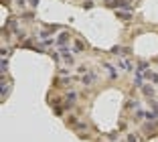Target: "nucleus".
<instances>
[{"label":"nucleus","mask_w":158,"mask_h":142,"mask_svg":"<svg viewBox=\"0 0 158 142\" xmlns=\"http://www.w3.org/2000/svg\"><path fill=\"white\" fill-rule=\"evenodd\" d=\"M59 57H63V61H65V63H73V55L69 53V47H61Z\"/></svg>","instance_id":"1"},{"label":"nucleus","mask_w":158,"mask_h":142,"mask_svg":"<svg viewBox=\"0 0 158 142\" xmlns=\"http://www.w3.org/2000/svg\"><path fill=\"white\" fill-rule=\"evenodd\" d=\"M118 65H120L122 71H132V67H134V65H132L128 59H120V61H118Z\"/></svg>","instance_id":"2"},{"label":"nucleus","mask_w":158,"mask_h":142,"mask_svg":"<svg viewBox=\"0 0 158 142\" xmlns=\"http://www.w3.org/2000/svg\"><path fill=\"white\" fill-rule=\"evenodd\" d=\"M93 81H95V75L93 73H85L83 77H81V83H83V85H91Z\"/></svg>","instance_id":"3"},{"label":"nucleus","mask_w":158,"mask_h":142,"mask_svg":"<svg viewBox=\"0 0 158 142\" xmlns=\"http://www.w3.org/2000/svg\"><path fill=\"white\" fill-rule=\"evenodd\" d=\"M67 41H69V35H67V32H61V35H59V37H57V45H61V47H65V43Z\"/></svg>","instance_id":"4"},{"label":"nucleus","mask_w":158,"mask_h":142,"mask_svg":"<svg viewBox=\"0 0 158 142\" xmlns=\"http://www.w3.org/2000/svg\"><path fill=\"white\" fill-rule=\"evenodd\" d=\"M103 67H106V71H107V75H110V77H112V79H116V77H118V71H116V69H114V65H110V63H106V65H103Z\"/></svg>","instance_id":"5"},{"label":"nucleus","mask_w":158,"mask_h":142,"mask_svg":"<svg viewBox=\"0 0 158 142\" xmlns=\"http://www.w3.org/2000/svg\"><path fill=\"white\" fill-rule=\"evenodd\" d=\"M112 53H114V55H126V53H128V49H124V47H114Z\"/></svg>","instance_id":"6"},{"label":"nucleus","mask_w":158,"mask_h":142,"mask_svg":"<svg viewBox=\"0 0 158 142\" xmlns=\"http://www.w3.org/2000/svg\"><path fill=\"white\" fill-rule=\"evenodd\" d=\"M142 92H144L146 96H150V97L154 96V89H152V87H150V85H142Z\"/></svg>","instance_id":"7"},{"label":"nucleus","mask_w":158,"mask_h":142,"mask_svg":"<svg viewBox=\"0 0 158 142\" xmlns=\"http://www.w3.org/2000/svg\"><path fill=\"white\" fill-rule=\"evenodd\" d=\"M75 97H77V93H75V92H69V93H67V104H73Z\"/></svg>","instance_id":"8"},{"label":"nucleus","mask_w":158,"mask_h":142,"mask_svg":"<svg viewBox=\"0 0 158 142\" xmlns=\"http://www.w3.org/2000/svg\"><path fill=\"white\" fill-rule=\"evenodd\" d=\"M81 51H83V43L77 41V43H75V53H81Z\"/></svg>","instance_id":"9"},{"label":"nucleus","mask_w":158,"mask_h":142,"mask_svg":"<svg viewBox=\"0 0 158 142\" xmlns=\"http://www.w3.org/2000/svg\"><path fill=\"white\" fill-rule=\"evenodd\" d=\"M118 16L124 19V20H128V19H130V12H118Z\"/></svg>","instance_id":"10"},{"label":"nucleus","mask_w":158,"mask_h":142,"mask_svg":"<svg viewBox=\"0 0 158 142\" xmlns=\"http://www.w3.org/2000/svg\"><path fill=\"white\" fill-rule=\"evenodd\" d=\"M128 142H138V136L136 134H128Z\"/></svg>","instance_id":"11"},{"label":"nucleus","mask_w":158,"mask_h":142,"mask_svg":"<svg viewBox=\"0 0 158 142\" xmlns=\"http://www.w3.org/2000/svg\"><path fill=\"white\" fill-rule=\"evenodd\" d=\"M128 108H136L138 110V101H128Z\"/></svg>","instance_id":"12"},{"label":"nucleus","mask_w":158,"mask_h":142,"mask_svg":"<svg viewBox=\"0 0 158 142\" xmlns=\"http://www.w3.org/2000/svg\"><path fill=\"white\" fill-rule=\"evenodd\" d=\"M16 2H19V6H20V8H23V6L27 4V0H16Z\"/></svg>","instance_id":"13"},{"label":"nucleus","mask_w":158,"mask_h":142,"mask_svg":"<svg viewBox=\"0 0 158 142\" xmlns=\"http://www.w3.org/2000/svg\"><path fill=\"white\" fill-rule=\"evenodd\" d=\"M31 4H33V6H37V4H39V0H31Z\"/></svg>","instance_id":"14"}]
</instances>
